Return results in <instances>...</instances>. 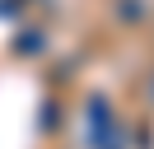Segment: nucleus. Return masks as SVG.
Returning <instances> with one entry per match:
<instances>
[{
  "label": "nucleus",
  "instance_id": "1",
  "mask_svg": "<svg viewBox=\"0 0 154 149\" xmlns=\"http://www.w3.org/2000/svg\"><path fill=\"white\" fill-rule=\"evenodd\" d=\"M89 130H94L98 149H122V130H117V121H112L103 98H89Z\"/></svg>",
  "mask_w": 154,
  "mask_h": 149
},
{
  "label": "nucleus",
  "instance_id": "2",
  "mask_svg": "<svg viewBox=\"0 0 154 149\" xmlns=\"http://www.w3.org/2000/svg\"><path fill=\"white\" fill-rule=\"evenodd\" d=\"M42 47H47V37H42L38 28H28V33L14 42V51H19V56H33V51H42Z\"/></svg>",
  "mask_w": 154,
  "mask_h": 149
},
{
  "label": "nucleus",
  "instance_id": "3",
  "mask_svg": "<svg viewBox=\"0 0 154 149\" xmlns=\"http://www.w3.org/2000/svg\"><path fill=\"white\" fill-rule=\"evenodd\" d=\"M149 98H154V79H149Z\"/></svg>",
  "mask_w": 154,
  "mask_h": 149
}]
</instances>
